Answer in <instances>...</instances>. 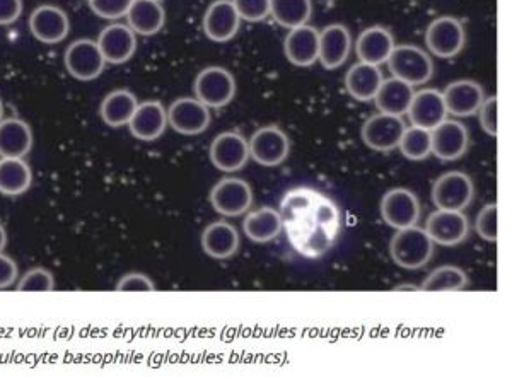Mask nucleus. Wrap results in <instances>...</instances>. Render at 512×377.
Returning a JSON list of instances; mask_svg holds the SVG:
<instances>
[{"label": "nucleus", "mask_w": 512, "mask_h": 377, "mask_svg": "<svg viewBox=\"0 0 512 377\" xmlns=\"http://www.w3.org/2000/svg\"><path fill=\"white\" fill-rule=\"evenodd\" d=\"M282 231L297 255L318 260L333 250L344 231L342 210L332 198L309 186L292 188L280 202Z\"/></svg>", "instance_id": "obj_1"}, {"label": "nucleus", "mask_w": 512, "mask_h": 377, "mask_svg": "<svg viewBox=\"0 0 512 377\" xmlns=\"http://www.w3.org/2000/svg\"><path fill=\"white\" fill-rule=\"evenodd\" d=\"M436 244L432 243L425 229L417 226L398 229L390 241L391 260L405 270H419L434 256Z\"/></svg>", "instance_id": "obj_2"}, {"label": "nucleus", "mask_w": 512, "mask_h": 377, "mask_svg": "<svg viewBox=\"0 0 512 377\" xmlns=\"http://www.w3.org/2000/svg\"><path fill=\"white\" fill-rule=\"evenodd\" d=\"M391 76L410 86H422L434 77V62L429 52L417 45H396L388 58Z\"/></svg>", "instance_id": "obj_3"}, {"label": "nucleus", "mask_w": 512, "mask_h": 377, "mask_svg": "<svg viewBox=\"0 0 512 377\" xmlns=\"http://www.w3.org/2000/svg\"><path fill=\"white\" fill-rule=\"evenodd\" d=\"M475 198V185L468 174L448 171L432 185V202L437 209L463 212Z\"/></svg>", "instance_id": "obj_4"}, {"label": "nucleus", "mask_w": 512, "mask_h": 377, "mask_svg": "<svg viewBox=\"0 0 512 377\" xmlns=\"http://www.w3.org/2000/svg\"><path fill=\"white\" fill-rule=\"evenodd\" d=\"M193 91L198 101L209 108H224L236 96V79L224 67H207L198 72L193 82Z\"/></svg>", "instance_id": "obj_5"}, {"label": "nucleus", "mask_w": 512, "mask_h": 377, "mask_svg": "<svg viewBox=\"0 0 512 377\" xmlns=\"http://www.w3.org/2000/svg\"><path fill=\"white\" fill-rule=\"evenodd\" d=\"M427 50L437 58H453L463 52L466 45V29L460 19L441 16L434 19L425 31Z\"/></svg>", "instance_id": "obj_6"}, {"label": "nucleus", "mask_w": 512, "mask_h": 377, "mask_svg": "<svg viewBox=\"0 0 512 377\" xmlns=\"http://www.w3.org/2000/svg\"><path fill=\"white\" fill-rule=\"evenodd\" d=\"M250 157L263 168H275L286 161L291 152V140L277 125L258 128L248 140Z\"/></svg>", "instance_id": "obj_7"}, {"label": "nucleus", "mask_w": 512, "mask_h": 377, "mask_svg": "<svg viewBox=\"0 0 512 377\" xmlns=\"http://www.w3.org/2000/svg\"><path fill=\"white\" fill-rule=\"evenodd\" d=\"M379 210L383 221L395 231L417 226L422 215L419 197L408 188H391L384 193Z\"/></svg>", "instance_id": "obj_8"}, {"label": "nucleus", "mask_w": 512, "mask_h": 377, "mask_svg": "<svg viewBox=\"0 0 512 377\" xmlns=\"http://www.w3.org/2000/svg\"><path fill=\"white\" fill-rule=\"evenodd\" d=\"M65 69L77 81L89 82L98 79L105 70L106 60L94 40H76L65 50Z\"/></svg>", "instance_id": "obj_9"}, {"label": "nucleus", "mask_w": 512, "mask_h": 377, "mask_svg": "<svg viewBox=\"0 0 512 377\" xmlns=\"http://www.w3.org/2000/svg\"><path fill=\"white\" fill-rule=\"evenodd\" d=\"M405 128L407 123L402 116L376 113L362 125L361 137L371 151L391 152L398 149Z\"/></svg>", "instance_id": "obj_10"}, {"label": "nucleus", "mask_w": 512, "mask_h": 377, "mask_svg": "<svg viewBox=\"0 0 512 377\" xmlns=\"http://www.w3.org/2000/svg\"><path fill=\"white\" fill-rule=\"evenodd\" d=\"M253 190L250 183L241 178H222L210 190V203L217 214L224 217H239L253 205Z\"/></svg>", "instance_id": "obj_11"}, {"label": "nucleus", "mask_w": 512, "mask_h": 377, "mask_svg": "<svg viewBox=\"0 0 512 377\" xmlns=\"http://www.w3.org/2000/svg\"><path fill=\"white\" fill-rule=\"evenodd\" d=\"M209 156L214 168L222 173H236L250 161V145L238 132H222L212 140Z\"/></svg>", "instance_id": "obj_12"}, {"label": "nucleus", "mask_w": 512, "mask_h": 377, "mask_svg": "<svg viewBox=\"0 0 512 377\" xmlns=\"http://www.w3.org/2000/svg\"><path fill=\"white\" fill-rule=\"evenodd\" d=\"M166 110L169 127L187 137L204 134L212 122L209 106L197 98H178Z\"/></svg>", "instance_id": "obj_13"}, {"label": "nucleus", "mask_w": 512, "mask_h": 377, "mask_svg": "<svg viewBox=\"0 0 512 377\" xmlns=\"http://www.w3.org/2000/svg\"><path fill=\"white\" fill-rule=\"evenodd\" d=\"M425 232L439 246H458L468 238L470 222L463 212L437 209L425 221Z\"/></svg>", "instance_id": "obj_14"}, {"label": "nucleus", "mask_w": 512, "mask_h": 377, "mask_svg": "<svg viewBox=\"0 0 512 377\" xmlns=\"http://www.w3.org/2000/svg\"><path fill=\"white\" fill-rule=\"evenodd\" d=\"M432 154L441 161H458L470 145V134L460 120H443L431 130Z\"/></svg>", "instance_id": "obj_15"}, {"label": "nucleus", "mask_w": 512, "mask_h": 377, "mask_svg": "<svg viewBox=\"0 0 512 377\" xmlns=\"http://www.w3.org/2000/svg\"><path fill=\"white\" fill-rule=\"evenodd\" d=\"M204 33L210 41L226 43L238 35L241 18H239L233 0H214L202 19Z\"/></svg>", "instance_id": "obj_16"}, {"label": "nucleus", "mask_w": 512, "mask_h": 377, "mask_svg": "<svg viewBox=\"0 0 512 377\" xmlns=\"http://www.w3.org/2000/svg\"><path fill=\"white\" fill-rule=\"evenodd\" d=\"M30 29L36 40L45 43V45H57L64 41L70 33L69 16L65 14L64 9L45 4V6L36 7L31 12Z\"/></svg>", "instance_id": "obj_17"}, {"label": "nucleus", "mask_w": 512, "mask_h": 377, "mask_svg": "<svg viewBox=\"0 0 512 377\" xmlns=\"http://www.w3.org/2000/svg\"><path fill=\"white\" fill-rule=\"evenodd\" d=\"M99 50L105 57L106 64L122 65L134 57L137 50V35L128 24H110L98 36Z\"/></svg>", "instance_id": "obj_18"}, {"label": "nucleus", "mask_w": 512, "mask_h": 377, "mask_svg": "<svg viewBox=\"0 0 512 377\" xmlns=\"http://www.w3.org/2000/svg\"><path fill=\"white\" fill-rule=\"evenodd\" d=\"M284 53L296 67L315 65L320 53V31L309 24L289 29L284 40Z\"/></svg>", "instance_id": "obj_19"}, {"label": "nucleus", "mask_w": 512, "mask_h": 377, "mask_svg": "<svg viewBox=\"0 0 512 377\" xmlns=\"http://www.w3.org/2000/svg\"><path fill=\"white\" fill-rule=\"evenodd\" d=\"M130 134L142 142H154L163 137L168 128V110L161 101L139 103L132 120L128 122Z\"/></svg>", "instance_id": "obj_20"}, {"label": "nucleus", "mask_w": 512, "mask_h": 377, "mask_svg": "<svg viewBox=\"0 0 512 377\" xmlns=\"http://www.w3.org/2000/svg\"><path fill=\"white\" fill-rule=\"evenodd\" d=\"M352 52V35L344 24H330L320 33V60L323 69L337 70Z\"/></svg>", "instance_id": "obj_21"}, {"label": "nucleus", "mask_w": 512, "mask_h": 377, "mask_svg": "<svg viewBox=\"0 0 512 377\" xmlns=\"http://www.w3.org/2000/svg\"><path fill=\"white\" fill-rule=\"evenodd\" d=\"M443 98L448 115L451 113L458 118H468V116L477 115L478 108L485 99V93L477 81L461 79L446 86Z\"/></svg>", "instance_id": "obj_22"}, {"label": "nucleus", "mask_w": 512, "mask_h": 377, "mask_svg": "<svg viewBox=\"0 0 512 377\" xmlns=\"http://www.w3.org/2000/svg\"><path fill=\"white\" fill-rule=\"evenodd\" d=\"M395 47L393 33L384 26L366 28L355 40V53L359 57V62L378 65V67L388 62Z\"/></svg>", "instance_id": "obj_23"}, {"label": "nucleus", "mask_w": 512, "mask_h": 377, "mask_svg": "<svg viewBox=\"0 0 512 377\" xmlns=\"http://www.w3.org/2000/svg\"><path fill=\"white\" fill-rule=\"evenodd\" d=\"M407 115L414 127L425 128V130L437 127L439 123L448 118L443 93L437 89H431V87L415 93Z\"/></svg>", "instance_id": "obj_24"}, {"label": "nucleus", "mask_w": 512, "mask_h": 377, "mask_svg": "<svg viewBox=\"0 0 512 377\" xmlns=\"http://www.w3.org/2000/svg\"><path fill=\"white\" fill-rule=\"evenodd\" d=\"M202 250L205 255L214 260H229L238 253L241 246L239 232L233 224L226 221H216L205 227L202 232Z\"/></svg>", "instance_id": "obj_25"}, {"label": "nucleus", "mask_w": 512, "mask_h": 377, "mask_svg": "<svg viewBox=\"0 0 512 377\" xmlns=\"http://www.w3.org/2000/svg\"><path fill=\"white\" fill-rule=\"evenodd\" d=\"M166 11L158 0H134L127 12L128 28L135 35L154 36L164 28Z\"/></svg>", "instance_id": "obj_26"}, {"label": "nucleus", "mask_w": 512, "mask_h": 377, "mask_svg": "<svg viewBox=\"0 0 512 377\" xmlns=\"http://www.w3.org/2000/svg\"><path fill=\"white\" fill-rule=\"evenodd\" d=\"M33 130L21 118L0 122V157H26L33 149Z\"/></svg>", "instance_id": "obj_27"}, {"label": "nucleus", "mask_w": 512, "mask_h": 377, "mask_svg": "<svg viewBox=\"0 0 512 377\" xmlns=\"http://www.w3.org/2000/svg\"><path fill=\"white\" fill-rule=\"evenodd\" d=\"M383 81V72H381L378 65L359 62V64L352 65L347 70L345 89L355 101L367 103V101H373Z\"/></svg>", "instance_id": "obj_28"}, {"label": "nucleus", "mask_w": 512, "mask_h": 377, "mask_svg": "<svg viewBox=\"0 0 512 377\" xmlns=\"http://www.w3.org/2000/svg\"><path fill=\"white\" fill-rule=\"evenodd\" d=\"M414 94V86H410L396 77H391V79H384L381 82L373 101L376 103L379 113L403 116L407 115Z\"/></svg>", "instance_id": "obj_29"}, {"label": "nucleus", "mask_w": 512, "mask_h": 377, "mask_svg": "<svg viewBox=\"0 0 512 377\" xmlns=\"http://www.w3.org/2000/svg\"><path fill=\"white\" fill-rule=\"evenodd\" d=\"M33 183V171L23 157H0V193L19 197L28 192Z\"/></svg>", "instance_id": "obj_30"}, {"label": "nucleus", "mask_w": 512, "mask_h": 377, "mask_svg": "<svg viewBox=\"0 0 512 377\" xmlns=\"http://www.w3.org/2000/svg\"><path fill=\"white\" fill-rule=\"evenodd\" d=\"M137 106L139 101L132 91L115 89L110 94H106L103 103L99 106V115L108 127H125L132 120Z\"/></svg>", "instance_id": "obj_31"}, {"label": "nucleus", "mask_w": 512, "mask_h": 377, "mask_svg": "<svg viewBox=\"0 0 512 377\" xmlns=\"http://www.w3.org/2000/svg\"><path fill=\"white\" fill-rule=\"evenodd\" d=\"M246 238L253 243H270L282 232V217L279 210L272 207H260L246 215L243 221Z\"/></svg>", "instance_id": "obj_32"}, {"label": "nucleus", "mask_w": 512, "mask_h": 377, "mask_svg": "<svg viewBox=\"0 0 512 377\" xmlns=\"http://www.w3.org/2000/svg\"><path fill=\"white\" fill-rule=\"evenodd\" d=\"M313 14L311 0H270V16L282 28L292 29L308 24Z\"/></svg>", "instance_id": "obj_33"}, {"label": "nucleus", "mask_w": 512, "mask_h": 377, "mask_svg": "<svg viewBox=\"0 0 512 377\" xmlns=\"http://www.w3.org/2000/svg\"><path fill=\"white\" fill-rule=\"evenodd\" d=\"M468 285V277L465 270L454 265H443L436 268L431 275L424 280L420 290L425 292H458L465 290Z\"/></svg>", "instance_id": "obj_34"}, {"label": "nucleus", "mask_w": 512, "mask_h": 377, "mask_svg": "<svg viewBox=\"0 0 512 377\" xmlns=\"http://www.w3.org/2000/svg\"><path fill=\"white\" fill-rule=\"evenodd\" d=\"M398 149L410 161H424L432 154L431 130L410 125L405 128Z\"/></svg>", "instance_id": "obj_35"}, {"label": "nucleus", "mask_w": 512, "mask_h": 377, "mask_svg": "<svg viewBox=\"0 0 512 377\" xmlns=\"http://www.w3.org/2000/svg\"><path fill=\"white\" fill-rule=\"evenodd\" d=\"M18 290L19 292H52L55 290V277L48 268H31L19 280Z\"/></svg>", "instance_id": "obj_36"}, {"label": "nucleus", "mask_w": 512, "mask_h": 377, "mask_svg": "<svg viewBox=\"0 0 512 377\" xmlns=\"http://www.w3.org/2000/svg\"><path fill=\"white\" fill-rule=\"evenodd\" d=\"M497 203H487L477 215V222H475V229H477L478 236L487 241V243H497L499 239V232H497Z\"/></svg>", "instance_id": "obj_37"}, {"label": "nucleus", "mask_w": 512, "mask_h": 377, "mask_svg": "<svg viewBox=\"0 0 512 377\" xmlns=\"http://www.w3.org/2000/svg\"><path fill=\"white\" fill-rule=\"evenodd\" d=\"M241 21L260 23L270 16V0H233Z\"/></svg>", "instance_id": "obj_38"}, {"label": "nucleus", "mask_w": 512, "mask_h": 377, "mask_svg": "<svg viewBox=\"0 0 512 377\" xmlns=\"http://www.w3.org/2000/svg\"><path fill=\"white\" fill-rule=\"evenodd\" d=\"M91 11L103 19H120L127 16L134 0H88Z\"/></svg>", "instance_id": "obj_39"}, {"label": "nucleus", "mask_w": 512, "mask_h": 377, "mask_svg": "<svg viewBox=\"0 0 512 377\" xmlns=\"http://www.w3.org/2000/svg\"><path fill=\"white\" fill-rule=\"evenodd\" d=\"M497 105H499L497 96H490V98L483 99V103L477 111L480 127L490 137H497V132H499V128H497Z\"/></svg>", "instance_id": "obj_40"}, {"label": "nucleus", "mask_w": 512, "mask_h": 377, "mask_svg": "<svg viewBox=\"0 0 512 377\" xmlns=\"http://www.w3.org/2000/svg\"><path fill=\"white\" fill-rule=\"evenodd\" d=\"M118 292H152L156 290V285L144 273H127L125 277L118 280Z\"/></svg>", "instance_id": "obj_41"}, {"label": "nucleus", "mask_w": 512, "mask_h": 377, "mask_svg": "<svg viewBox=\"0 0 512 377\" xmlns=\"http://www.w3.org/2000/svg\"><path fill=\"white\" fill-rule=\"evenodd\" d=\"M18 275V263L12 260L11 256L4 255V251H2L0 253V289H7L16 284Z\"/></svg>", "instance_id": "obj_42"}, {"label": "nucleus", "mask_w": 512, "mask_h": 377, "mask_svg": "<svg viewBox=\"0 0 512 377\" xmlns=\"http://www.w3.org/2000/svg\"><path fill=\"white\" fill-rule=\"evenodd\" d=\"M23 14V0H0V26L16 23Z\"/></svg>", "instance_id": "obj_43"}, {"label": "nucleus", "mask_w": 512, "mask_h": 377, "mask_svg": "<svg viewBox=\"0 0 512 377\" xmlns=\"http://www.w3.org/2000/svg\"><path fill=\"white\" fill-rule=\"evenodd\" d=\"M7 246V231L4 224H0V253L4 251V248Z\"/></svg>", "instance_id": "obj_44"}, {"label": "nucleus", "mask_w": 512, "mask_h": 377, "mask_svg": "<svg viewBox=\"0 0 512 377\" xmlns=\"http://www.w3.org/2000/svg\"><path fill=\"white\" fill-rule=\"evenodd\" d=\"M420 287H415V285H400V287H395V290H419Z\"/></svg>", "instance_id": "obj_45"}, {"label": "nucleus", "mask_w": 512, "mask_h": 377, "mask_svg": "<svg viewBox=\"0 0 512 377\" xmlns=\"http://www.w3.org/2000/svg\"><path fill=\"white\" fill-rule=\"evenodd\" d=\"M4 120V103H2V99H0V122Z\"/></svg>", "instance_id": "obj_46"}, {"label": "nucleus", "mask_w": 512, "mask_h": 377, "mask_svg": "<svg viewBox=\"0 0 512 377\" xmlns=\"http://www.w3.org/2000/svg\"><path fill=\"white\" fill-rule=\"evenodd\" d=\"M158 2H161V0H158Z\"/></svg>", "instance_id": "obj_47"}]
</instances>
